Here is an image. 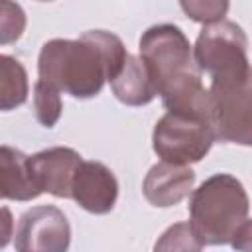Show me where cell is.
Segmentation results:
<instances>
[{"label": "cell", "mask_w": 252, "mask_h": 252, "mask_svg": "<svg viewBox=\"0 0 252 252\" xmlns=\"http://www.w3.org/2000/svg\"><path fill=\"white\" fill-rule=\"evenodd\" d=\"M128 51L122 39L104 30L85 32L79 39H51L37 57L39 81L75 96L93 98L112 81Z\"/></svg>", "instance_id": "6da1fadb"}, {"label": "cell", "mask_w": 252, "mask_h": 252, "mask_svg": "<svg viewBox=\"0 0 252 252\" xmlns=\"http://www.w3.org/2000/svg\"><path fill=\"white\" fill-rule=\"evenodd\" d=\"M140 59L167 112L209 120V89L203 85L193 47L177 26L148 28L140 37Z\"/></svg>", "instance_id": "7a4b0ae2"}, {"label": "cell", "mask_w": 252, "mask_h": 252, "mask_svg": "<svg viewBox=\"0 0 252 252\" xmlns=\"http://www.w3.org/2000/svg\"><path fill=\"white\" fill-rule=\"evenodd\" d=\"M248 211L250 199L244 185L230 173H215L193 189L189 224L203 246L230 244Z\"/></svg>", "instance_id": "3957f363"}, {"label": "cell", "mask_w": 252, "mask_h": 252, "mask_svg": "<svg viewBox=\"0 0 252 252\" xmlns=\"http://www.w3.org/2000/svg\"><path fill=\"white\" fill-rule=\"evenodd\" d=\"M209 122L217 140L252 146V65L211 79Z\"/></svg>", "instance_id": "277c9868"}, {"label": "cell", "mask_w": 252, "mask_h": 252, "mask_svg": "<svg viewBox=\"0 0 252 252\" xmlns=\"http://www.w3.org/2000/svg\"><path fill=\"white\" fill-rule=\"evenodd\" d=\"M209 120L165 112L154 126L152 148L165 163L189 165L201 161L215 144Z\"/></svg>", "instance_id": "5b68a950"}, {"label": "cell", "mask_w": 252, "mask_h": 252, "mask_svg": "<svg viewBox=\"0 0 252 252\" xmlns=\"http://www.w3.org/2000/svg\"><path fill=\"white\" fill-rule=\"evenodd\" d=\"M248 37L244 30L230 20L205 26L193 45L195 63L211 79L248 67Z\"/></svg>", "instance_id": "8992f818"}, {"label": "cell", "mask_w": 252, "mask_h": 252, "mask_svg": "<svg viewBox=\"0 0 252 252\" xmlns=\"http://www.w3.org/2000/svg\"><path fill=\"white\" fill-rule=\"evenodd\" d=\"M69 244L71 226L57 207H32L18 219L14 232L16 252H67Z\"/></svg>", "instance_id": "52a82bcc"}, {"label": "cell", "mask_w": 252, "mask_h": 252, "mask_svg": "<svg viewBox=\"0 0 252 252\" xmlns=\"http://www.w3.org/2000/svg\"><path fill=\"white\" fill-rule=\"evenodd\" d=\"M81 163V154L67 146L47 148L28 158L30 173L39 193L63 199L71 197V183Z\"/></svg>", "instance_id": "ba28073f"}, {"label": "cell", "mask_w": 252, "mask_h": 252, "mask_svg": "<svg viewBox=\"0 0 252 252\" xmlns=\"http://www.w3.org/2000/svg\"><path fill=\"white\" fill-rule=\"evenodd\" d=\"M71 199L93 215H106L118 199V181L100 161H83L71 183Z\"/></svg>", "instance_id": "9c48e42d"}, {"label": "cell", "mask_w": 252, "mask_h": 252, "mask_svg": "<svg viewBox=\"0 0 252 252\" xmlns=\"http://www.w3.org/2000/svg\"><path fill=\"white\" fill-rule=\"evenodd\" d=\"M195 171L189 165H173L159 161L150 167L144 177L142 193L154 207H173L193 193Z\"/></svg>", "instance_id": "30bf717a"}, {"label": "cell", "mask_w": 252, "mask_h": 252, "mask_svg": "<svg viewBox=\"0 0 252 252\" xmlns=\"http://www.w3.org/2000/svg\"><path fill=\"white\" fill-rule=\"evenodd\" d=\"M28 158L12 146L4 144L0 148V193L4 199L32 201L41 195L32 179Z\"/></svg>", "instance_id": "8fae6325"}, {"label": "cell", "mask_w": 252, "mask_h": 252, "mask_svg": "<svg viewBox=\"0 0 252 252\" xmlns=\"http://www.w3.org/2000/svg\"><path fill=\"white\" fill-rule=\"evenodd\" d=\"M110 89L114 96L122 104H128V106H144L152 102L158 94L144 61L130 53L120 73L110 81Z\"/></svg>", "instance_id": "7c38bea8"}, {"label": "cell", "mask_w": 252, "mask_h": 252, "mask_svg": "<svg viewBox=\"0 0 252 252\" xmlns=\"http://www.w3.org/2000/svg\"><path fill=\"white\" fill-rule=\"evenodd\" d=\"M28 73L12 55H0V108L4 112L28 100Z\"/></svg>", "instance_id": "4fadbf2b"}, {"label": "cell", "mask_w": 252, "mask_h": 252, "mask_svg": "<svg viewBox=\"0 0 252 252\" xmlns=\"http://www.w3.org/2000/svg\"><path fill=\"white\" fill-rule=\"evenodd\" d=\"M59 93H61L59 89L39 79L33 85V114H35V120L45 128H53L61 118L63 100Z\"/></svg>", "instance_id": "5bb4252c"}, {"label": "cell", "mask_w": 252, "mask_h": 252, "mask_svg": "<svg viewBox=\"0 0 252 252\" xmlns=\"http://www.w3.org/2000/svg\"><path fill=\"white\" fill-rule=\"evenodd\" d=\"M154 252H203V244L193 234L189 222H175L156 240Z\"/></svg>", "instance_id": "9a60e30c"}, {"label": "cell", "mask_w": 252, "mask_h": 252, "mask_svg": "<svg viewBox=\"0 0 252 252\" xmlns=\"http://www.w3.org/2000/svg\"><path fill=\"white\" fill-rule=\"evenodd\" d=\"M26 28V14L20 4L14 2H2L0 6V43L8 45L16 39H20L22 32Z\"/></svg>", "instance_id": "2e32d148"}, {"label": "cell", "mask_w": 252, "mask_h": 252, "mask_svg": "<svg viewBox=\"0 0 252 252\" xmlns=\"http://www.w3.org/2000/svg\"><path fill=\"white\" fill-rule=\"evenodd\" d=\"M181 10L199 24L211 26L220 20H224V14L228 12V2H217V0H189L179 4Z\"/></svg>", "instance_id": "e0dca14e"}, {"label": "cell", "mask_w": 252, "mask_h": 252, "mask_svg": "<svg viewBox=\"0 0 252 252\" xmlns=\"http://www.w3.org/2000/svg\"><path fill=\"white\" fill-rule=\"evenodd\" d=\"M230 246L236 252H252V219H246L234 232Z\"/></svg>", "instance_id": "ac0fdd59"}, {"label": "cell", "mask_w": 252, "mask_h": 252, "mask_svg": "<svg viewBox=\"0 0 252 252\" xmlns=\"http://www.w3.org/2000/svg\"><path fill=\"white\" fill-rule=\"evenodd\" d=\"M2 213H4V234H2V246H6L8 242H10V226H12V219H10V211L4 207L2 209Z\"/></svg>", "instance_id": "d6986e66"}]
</instances>
